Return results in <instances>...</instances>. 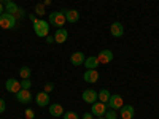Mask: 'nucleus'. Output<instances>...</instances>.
Wrapping results in <instances>:
<instances>
[{
    "label": "nucleus",
    "instance_id": "obj_1",
    "mask_svg": "<svg viewBox=\"0 0 159 119\" xmlns=\"http://www.w3.org/2000/svg\"><path fill=\"white\" fill-rule=\"evenodd\" d=\"M34 32L40 38H46L48 33H49V22L43 21V19H37L34 22Z\"/></svg>",
    "mask_w": 159,
    "mask_h": 119
},
{
    "label": "nucleus",
    "instance_id": "obj_2",
    "mask_svg": "<svg viewBox=\"0 0 159 119\" xmlns=\"http://www.w3.org/2000/svg\"><path fill=\"white\" fill-rule=\"evenodd\" d=\"M16 16L15 15H10V13H3L0 15V27L5 29V30H10L16 25Z\"/></svg>",
    "mask_w": 159,
    "mask_h": 119
},
{
    "label": "nucleus",
    "instance_id": "obj_3",
    "mask_svg": "<svg viewBox=\"0 0 159 119\" xmlns=\"http://www.w3.org/2000/svg\"><path fill=\"white\" fill-rule=\"evenodd\" d=\"M48 22H49V25H54V27L61 29L62 25H64L65 22H67V19H65V16L62 15L61 11H52V13H49Z\"/></svg>",
    "mask_w": 159,
    "mask_h": 119
},
{
    "label": "nucleus",
    "instance_id": "obj_4",
    "mask_svg": "<svg viewBox=\"0 0 159 119\" xmlns=\"http://www.w3.org/2000/svg\"><path fill=\"white\" fill-rule=\"evenodd\" d=\"M107 103H102V102H96V103H92V110H91V113H92V116H96V117H102V116H105V113H107Z\"/></svg>",
    "mask_w": 159,
    "mask_h": 119
},
{
    "label": "nucleus",
    "instance_id": "obj_5",
    "mask_svg": "<svg viewBox=\"0 0 159 119\" xmlns=\"http://www.w3.org/2000/svg\"><path fill=\"white\" fill-rule=\"evenodd\" d=\"M59 11H61L62 15L65 16L67 22H72V24H75V22H78V19H80V13H78L76 10H67V8H61Z\"/></svg>",
    "mask_w": 159,
    "mask_h": 119
},
{
    "label": "nucleus",
    "instance_id": "obj_6",
    "mask_svg": "<svg viewBox=\"0 0 159 119\" xmlns=\"http://www.w3.org/2000/svg\"><path fill=\"white\" fill-rule=\"evenodd\" d=\"M5 89L10 92V94H18L22 87H21V83L18 81L16 78H10L8 81L5 83Z\"/></svg>",
    "mask_w": 159,
    "mask_h": 119
},
{
    "label": "nucleus",
    "instance_id": "obj_7",
    "mask_svg": "<svg viewBox=\"0 0 159 119\" xmlns=\"http://www.w3.org/2000/svg\"><path fill=\"white\" fill-rule=\"evenodd\" d=\"M124 105V100H123V97L119 95V94H116V95H111L110 97V100H108V103H107V107L110 108V110H119Z\"/></svg>",
    "mask_w": 159,
    "mask_h": 119
},
{
    "label": "nucleus",
    "instance_id": "obj_8",
    "mask_svg": "<svg viewBox=\"0 0 159 119\" xmlns=\"http://www.w3.org/2000/svg\"><path fill=\"white\" fill-rule=\"evenodd\" d=\"M81 99L86 102V103H96L97 100H99V92H96L94 89H86L84 92H83V95H81Z\"/></svg>",
    "mask_w": 159,
    "mask_h": 119
},
{
    "label": "nucleus",
    "instance_id": "obj_9",
    "mask_svg": "<svg viewBox=\"0 0 159 119\" xmlns=\"http://www.w3.org/2000/svg\"><path fill=\"white\" fill-rule=\"evenodd\" d=\"M135 114V110L134 107H130V105H123L121 108H119V116L121 119H132Z\"/></svg>",
    "mask_w": 159,
    "mask_h": 119
},
{
    "label": "nucleus",
    "instance_id": "obj_10",
    "mask_svg": "<svg viewBox=\"0 0 159 119\" xmlns=\"http://www.w3.org/2000/svg\"><path fill=\"white\" fill-rule=\"evenodd\" d=\"M16 99H18V102L19 103H30V100H32V94H30V90L29 89H21L18 94H16Z\"/></svg>",
    "mask_w": 159,
    "mask_h": 119
},
{
    "label": "nucleus",
    "instance_id": "obj_11",
    "mask_svg": "<svg viewBox=\"0 0 159 119\" xmlns=\"http://www.w3.org/2000/svg\"><path fill=\"white\" fill-rule=\"evenodd\" d=\"M97 59H99V62L100 64H110L111 60H113V52L110 51V49H102L100 52H99V56H97Z\"/></svg>",
    "mask_w": 159,
    "mask_h": 119
},
{
    "label": "nucleus",
    "instance_id": "obj_12",
    "mask_svg": "<svg viewBox=\"0 0 159 119\" xmlns=\"http://www.w3.org/2000/svg\"><path fill=\"white\" fill-rule=\"evenodd\" d=\"M83 79L86 83H89V84H94V83H97V79H99V72L97 70H86L83 73Z\"/></svg>",
    "mask_w": 159,
    "mask_h": 119
},
{
    "label": "nucleus",
    "instance_id": "obj_13",
    "mask_svg": "<svg viewBox=\"0 0 159 119\" xmlns=\"http://www.w3.org/2000/svg\"><path fill=\"white\" fill-rule=\"evenodd\" d=\"M35 102H37L38 107H46V105H49V95H48V92L40 90L38 94L35 95Z\"/></svg>",
    "mask_w": 159,
    "mask_h": 119
},
{
    "label": "nucleus",
    "instance_id": "obj_14",
    "mask_svg": "<svg viewBox=\"0 0 159 119\" xmlns=\"http://www.w3.org/2000/svg\"><path fill=\"white\" fill-rule=\"evenodd\" d=\"M84 60H86V57H84V54L81 51H76V52H73V54L70 56V62H72V65H75V67L83 65Z\"/></svg>",
    "mask_w": 159,
    "mask_h": 119
},
{
    "label": "nucleus",
    "instance_id": "obj_15",
    "mask_svg": "<svg viewBox=\"0 0 159 119\" xmlns=\"http://www.w3.org/2000/svg\"><path fill=\"white\" fill-rule=\"evenodd\" d=\"M67 38H69V32L65 30V29H62V27L54 32V42L59 43V45L65 43V42H67Z\"/></svg>",
    "mask_w": 159,
    "mask_h": 119
},
{
    "label": "nucleus",
    "instance_id": "obj_16",
    "mask_svg": "<svg viewBox=\"0 0 159 119\" xmlns=\"http://www.w3.org/2000/svg\"><path fill=\"white\" fill-rule=\"evenodd\" d=\"M110 32L115 38H119V37H123L124 33V27H123V24L121 22H111L110 25Z\"/></svg>",
    "mask_w": 159,
    "mask_h": 119
},
{
    "label": "nucleus",
    "instance_id": "obj_17",
    "mask_svg": "<svg viewBox=\"0 0 159 119\" xmlns=\"http://www.w3.org/2000/svg\"><path fill=\"white\" fill-rule=\"evenodd\" d=\"M99 59H97V56H91V57H86V60H84V67H86V70H97V67H99Z\"/></svg>",
    "mask_w": 159,
    "mask_h": 119
},
{
    "label": "nucleus",
    "instance_id": "obj_18",
    "mask_svg": "<svg viewBox=\"0 0 159 119\" xmlns=\"http://www.w3.org/2000/svg\"><path fill=\"white\" fill-rule=\"evenodd\" d=\"M64 113H65V111H64V108H62L61 103H52V105H49V114H51V116L61 117Z\"/></svg>",
    "mask_w": 159,
    "mask_h": 119
},
{
    "label": "nucleus",
    "instance_id": "obj_19",
    "mask_svg": "<svg viewBox=\"0 0 159 119\" xmlns=\"http://www.w3.org/2000/svg\"><path fill=\"white\" fill-rule=\"evenodd\" d=\"M18 11H19V7L15 2H7L5 3V13H10V15H15L16 16Z\"/></svg>",
    "mask_w": 159,
    "mask_h": 119
},
{
    "label": "nucleus",
    "instance_id": "obj_20",
    "mask_svg": "<svg viewBox=\"0 0 159 119\" xmlns=\"http://www.w3.org/2000/svg\"><path fill=\"white\" fill-rule=\"evenodd\" d=\"M110 97H111V94L108 92V89H102V90H99V102H102V103H108Z\"/></svg>",
    "mask_w": 159,
    "mask_h": 119
},
{
    "label": "nucleus",
    "instance_id": "obj_21",
    "mask_svg": "<svg viewBox=\"0 0 159 119\" xmlns=\"http://www.w3.org/2000/svg\"><path fill=\"white\" fill-rule=\"evenodd\" d=\"M19 75H21V78H22V79H30L32 72H30V68H29V67H21Z\"/></svg>",
    "mask_w": 159,
    "mask_h": 119
},
{
    "label": "nucleus",
    "instance_id": "obj_22",
    "mask_svg": "<svg viewBox=\"0 0 159 119\" xmlns=\"http://www.w3.org/2000/svg\"><path fill=\"white\" fill-rule=\"evenodd\" d=\"M62 117H64V119H78V114H76L75 111H65V113L62 114Z\"/></svg>",
    "mask_w": 159,
    "mask_h": 119
},
{
    "label": "nucleus",
    "instance_id": "obj_23",
    "mask_svg": "<svg viewBox=\"0 0 159 119\" xmlns=\"http://www.w3.org/2000/svg\"><path fill=\"white\" fill-rule=\"evenodd\" d=\"M105 119H116V110H107V113H105Z\"/></svg>",
    "mask_w": 159,
    "mask_h": 119
},
{
    "label": "nucleus",
    "instance_id": "obj_24",
    "mask_svg": "<svg viewBox=\"0 0 159 119\" xmlns=\"http://www.w3.org/2000/svg\"><path fill=\"white\" fill-rule=\"evenodd\" d=\"M21 87H22V89H30V87H32L30 79H22V81H21Z\"/></svg>",
    "mask_w": 159,
    "mask_h": 119
},
{
    "label": "nucleus",
    "instance_id": "obj_25",
    "mask_svg": "<svg viewBox=\"0 0 159 119\" xmlns=\"http://www.w3.org/2000/svg\"><path fill=\"white\" fill-rule=\"evenodd\" d=\"M24 114H25V117H27V119H34L35 117V113H34L32 108H27V110L24 111Z\"/></svg>",
    "mask_w": 159,
    "mask_h": 119
},
{
    "label": "nucleus",
    "instance_id": "obj_26",
    "mask_svg": "<svg viewBox=\"0 0 159 119\" xmlns=\"http://www.w3.org/2000/svg\"><path fill=\"white\" fill-rule=\"evenodd\" d=\"M35 13H37V15H45V8H43V5H37L35 7Z\"/></svg>",
    "mask_w": 159,
    "mask_h": 119
},
{
    "label": "nucleus",
    "instance_id": "obj_27",
    "mask_svg": "<svg viewBox=\"0 0 159 119\" xmlns=\"http://www.w3.org/2000/svg\"><path fill=\"white\" fill-rule=\"evenodd\" d=\"M52 89H54V84H52V83H46V84H45V89H43V90H45V92H51Z\"/></svg>",
    "mask_w": 159,
    "mask_h": 119
},
{
    "label": "nucleus",
    "instance_id": "obj_28",
    "mask_svg": "<svg viewBox=\"0 0 159 119\" xmlns=\"http://www.w3.org/2000/svg\"><path fill=\"white\" fill-rule=\"evenodd\" d=\"M5 110H7V103L3 99H0V113H3Z\"/></svg>",
    "mask_w": 159,
    "mask_h": 119
},
{
    "label": "nucleus",
    "instance_id": "obj_29",
    "mask_svg": "<svg viewBox=\"0 0 159 119\" xmlns=\"http://www.w3.org/2000/svg\"><path fill=\"white\" fill-rule=\"evenodd\" d=\"M46 43H54V37L48 35V37H46Z\"/></svg>",
    "mask_w": 159,
    "mask_h": 119
},
{
    "label": "nucleus",
    "instance_id": "obj_30",
    "mask_svg": "<svg viewBox=\"0 0 159 119\" xmlns=\"http://www.w3.org/2000/svg\"><path fill=\"white\" fill-rule=\"evenodd\" d=\"M83 119H92V113H84L83 114Z\"/></svg>",
    "mask_w": 159,
    "mask_h": 119
},
{
    "label": "nucleus",
    "instance_id": "obj_31",
    "mask_svg": "<svg viewBox=\"0 0 159 119\" xmlns=\"http://www.w3.org/2000/svg\"><path fill=\"white\" fill-rule=\"evenodd\" d=\"M3 13H5V5L0 3V15H3Z\"/></svg>",
    "mask_w": 159,
    "mask_h": 119
},
{
    "label": "nucleus",
    "instance_id": "obj_32",
    "mask_svg": "<svg viewBox=\"0 0 159 119\" xmlns=\"http://www.w3.org/2000/svg\"><path fill=\"white\" fill-rule=\"evenodd\" d=\"M29 19H30V21H32V22H35V21H37V19H35V16H34V15H29Z\"/></svg>",
    "mask_w": 159,
    "mask_h": 119
},
{
    "label": "nucleus",
    "instance_id": "obj_33",
    "mask_svg": "<svg viewBox=\"0 0 159 119\" xmlns=\"http://www.w3.org/2000/svg\"><path fill=\"white\" fill-rule=\"evenodd\" d=\"M3 2H7V0H0V3H3Z\"/></svg>",
    "mask_w": 159,
    "mask_h": 119
},
{
    "label": "nucleus",
    "instance_id": "obj_34",
    "mask_svg": "<svg viewBox=\"0 0 159 119\" xmlns=\"http://www.w3.org/2000/svg\"><path fill=\"white\" fill-rule=\"evenodd\" d=\"M97 119H105V117H103V116H102V117H97Z\"/></svg>",
    "mask_w": 159,
    "mask_h": 119
}]
</instances>
